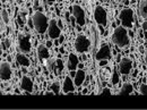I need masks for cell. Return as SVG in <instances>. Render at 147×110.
I'll return each instance as SVG.
<instances>
[{
  "label": "cell",
  "instance_id": "cell-1",
  "mask_svg": "<svg viewBox=\"0 0 147 110\" xmlns=\"http://www.w3.org/2000/svg\"><path fill=\"white\" fill-rule=\"evenodd\" d=\"M112 41L115 45L125 48L129 44V37H128V31L126 27L123 26H118L114 29L113 33H112Z\"/></svg>",
  "mask_w": 147,
  "mask_h": 110
},
{
  "label": "cell",
  "instance_id": "cell-2",
  "mask_svg": "<svg viewBox=\"0 0 147 110\" xmlns=\"http://www.w3.org/2000/svg\"><path fill=\"white\" fill-rule=\"evenodd\" d=\"M32 20H33V26L34 29L36 30L37 33L40 34H43L47 32L48 27H49V24H48V18L47 16L41 13V12H35L34 15L32 16Z\"/></svg>",
  "mask_w": 147,
  "mask_h": 110
},
{
  "label": "cell",
  "instance_id": "cell-3",
  "mask_svg": "<svg viewBox=\"0 0 147 110\" xmlns=\"http://www.w3.org/2000/svg\"><path fill=\"white\" fill-rule=\"evenodd\" d=\"M119 18L121 20V24L126 29H131L134 26V10L130 8H125L121 10Z\"/></svg>",
  "mask_w": 147,
  "mask_h": 110
},
{
  "label": "cell",
  "instance_id": "cell-4",
  "mask_svg": "<svg viewBox=\"0 0 147 110\" xmlns=\"http://www.w3.org/2000/svg\"><path fill=\"white\" fill-rule=\"evenodd\" d=\"M90 45H91V41L85 35H78L75 41V49L79 54L87 52L90 50Z\"/></svg>",
  "mask_w": 147,
  "mask_h": 110
},
{
  "label": "cell",
  "instance_id": "cell-5",
  "mask_svg": "<svg viewBox=\"0 0 147 110\" xmlns=\"http://www.w3.org/2000/svg\"><path fill=\"white\" fill-rule=\"evenodd\" d=\"M94 18L95 22L101 26L108 25V13L102 6H97L94 10Z\"/></svg>",
  "mask_w": 147,
  "mask_h": 110
},
{
  "label": "cell",
  "instance_id": "cell-6",
  "mask_svg": "<svg viewBox=\"0 0 147 110\" xmlns=\"http://www.w3.org/2000/svg\"><path fill=\"white\" fill-rule=\"evenodd\" d=\"M18 47L20 49V51L27 54L31 51L32 49V45H31V40L27 34H24V33H20L18 35Z\"/></svg>",
  "mask_w": 147,
  "mask_h": 110
},
{
  "label": "cell",
  "instance_id": "cell-7",
  "mask_svg": "<svg viewBox=\"0 0 147 110\" xmlns=\"http://www.w3.org/2000/svg\"><path fill=\"white\" fill-rule=\"evenodd\" d=\"M73 13H74V17L76 18L77 24H78L79 26H84L85 23H86L84 9H83L79 5H75V6L73 7Z\"/></svg>",
  "mask_w": 147,
  "mask_h": 110
},
{
  "label": "cell",
  "instance_id": "cell-8",
  "mask_svg": "<svg viewBox=\"0 0 147 110\" xmlns=\"http://www.w3.org/2000/svg\"><path fill=\"white\" fill-rule=\"evenodd\" d=\"M111 57V50H110V47L108 43H103L101 45V48L98 49V51L96 52L95 55V58L97 61H101V60H108L110 59Z\"/></svg>",
  "mask_w": 147,
  "mask_h": 110
},
{
  "label": "cell",
  "instance_id": "cell-9",
  "mask_svg": "<svg viewBox=\"0 0 147 110\" xmlns=\"http://www.w3.org/2000/svg\"><path fill=\"white\" fill-rule=\"evenodd\" d=\"M48 33H49L50 39H52V40H57L58 37H60V34H61V29L58 26L55 19H51V20L49 22Z\"/></svg>",
  "mask_w": 147,
  "mask_h": 110
},
{
  "label": "cell",
  "instance_id": "cell-10",
  "mask_svg": "<svg viewBox=\"0 0 147 110\" xmlns=\"http://www.w3.org/2000/svg\"><path fill=\"white\" fill-rule=\"evenodd\" d=\"M13 76V72H11V67L8 62H2L0 66V77L1 81H8Z\"/></svg>",
  "mask_w": 147,
  "mask_h": 110
},
{
  "label": "cell",
  "instance_id": "cell-11",
  "mask_svg": "<svg viewBox=\"0 0 147 110\" xmlns=\"http://www.w3.org/2000/svg\"><path fill=\"white\" fill-rule=\"evenodd\" d=\"M132 69V61L129 59V58H122L120 60V64H119V71L120 73L123 74V75H128Z\"/></svg>",
  "mask_w": 147,
  "mask_h": 110
},
{
  "label": "cell",
  "instance_id": "cell-12",
  "mask_svg": "<svg viewBox=\"0 0 147 110\" xmlns=\"http://www.w3.org/2000/svg\"><path fill=\"white\" fill-rule=\"evenodd\" d=\"M33 86H34V84H33L32 78L28 77V76H23L22 82H20V88H22V90L31 93V92L33 91Z\"/></svg>",
  "mask_w": 147,
  "mask_h": 110
},
{
  "label": "cell",
  "instance_id": "cell-13",
  "mask_svg": "<svg viewBox=\"0 0 147 110\" xmlns=\"http://www.w3.org/2000/svg\"><path fill=\"white\" fill-rule=\"evenodd\" d=\"M78 64H79V59H78V57L75 55V54H70L69 57H68V62H67V67H68V69L71 71V72H74V71L77 68Z\"/></svg>",
  "mask_w": 147,
  "mask_h": 110
},
{
  "label": "cell",
  "instance_id": "cell-14",
  "mask_svg": "<svg viewBox=\"0 0 147 110\" xmlns=\"http://www.w3.org/2000/svg\"><path fill=\"white\" fill-rule=\"evenodd\" d=\"M62 90L65 93H69L75 90V83L73 82L70 76H66L63 79V85H62Z\"/></svg>",
  "mask_w": 147,
  "mask_h": 110
},
{
  "label": "cell",
  "instance_id": "cell-15",
  "mask_svg": "<svg viewBox=\"0 0 147 110\" xmlns=\"http://www.w3.org/2000/svg\"><path fill=\"white\" fill-rule=\"evenodd\" d=\"M85 78H86V74H85L84 71H82V69L80 71H77L76 75H75V79H74L75 86H80L84 83Z\"/></svg>",
  "mask_w": 147,
  "mask_h": 110
},
{
  "label": "cell",
  "instance_id": "cell-16",
  "mask_svg": "<svg viewBox=\"0 0 147 110\" xmlns=\"http://www.w3.org/2000/svg\"><path fill=\"white\" fill-rule=\"evenodd\" d=\"M37 55H38V58L42 59V60H47L49 59L50 57V52L48 50V48L45 45H40L37 48Z\"/></svg>",
  "mask_w": 147,
  "mask_h": 110
},
{
  "label": "cell",
  "instance_id": "cell-17",
  "mask_svg": "<svg viewBox=\"0 0 147 110\" xmlns=\"http://www.w3.org/2000/svg\"><path fill=\"white\" fill-rule=\"evenodd\" d=\"M132 92H134V86H132V84L131 83H125L123 85H122V88H121V90L119 92V94L120 95H129V94H132Z\"/></svg>",
  "mask_w": 147,
  "mask_h": 110
},
{
  "label": "cell",
  "instance_id": "cell-18",
  "mask_svg": "<svg viewBox=\"0 0 147 110\" xmlns=\"http://www.w3.org/2000/svg\"><path fill=\"white\" fill-rule=\"evenodd\" d=\"M16 61H17V64L18 65H20V66H24V67H28L30 66V59L26 57L25 55H20V54H18V55L16 56Z\"/></svg>",
  "mask_w": 147,
  "mask_h": 110
},
{
  "label": "cell",
  "instance_id": "cell-19",
  "mask_svg": "<svg viewBox=\"0 0 147 110\" xmlns=\"http://www.w3.org/2000/svg\"><path fill=\"white\" fill-rule=\"evenodd\" d=\"M139 13L143 18H147V0H143L139 5Z\"/></svg>",
  "mask_w": 147,
  "mask_h": 110
},
{
  "label": "cell",
  "instance_id": "cell-20",
  "mask_svg": "<svg viewBox=\"0 0 147 110\" xmlns=\"http://www.w3.org/2000/svg\"><path fill=\"white\" fill-rule=\"evenodd\" d=\"M63 69V64L61 59H57L55 60V67H53V72L55 74H60Z\"/></svg>",
  "mask_w": 147,
  "mask_h": 110
},
{
  "label": "cell",
  "instance_id": "cell-21",
  "mask_svg": "<svg viewBox=\"0 0 147 110\" xmlns=\"http://www.w3.org/2000/svg\"><path fill=\"white\" fill-rule=\"evenodd\" d=\"M1 22L5 23V24H8L9 23V15L7 13L6 9H2L1 10Z\"/></svg>",
  "mask_w": 147,
  "mask_h": 110
},
{
  "label": "cell",
  "instance_id": "cell-22",
  "mask_svg": "<svg viewBox=\"0 0 147 110\" xmlns=\"http://www.w3.org/2000/svg\"><path fill=\"white\" fill-rule=\"evenodd\" d=\"M51 91H53L55 94H58L60 92V84L59 82H53L52 85H51Z\"/></svg>",
  "mask_w": 147,
  "mask_h": 110
},
{
  "label": "cell",
  "instance_id": "cell-23",
  "mask_svg": "<svg viewBox=\"0 0 147 110\" xmlns=\"http://www.w3.org/2000/svg\"><path fill=\"white\" fill-rule=\"evenodd\" d=\"M24 16H25V13H20V14L18 15L17 20H18V23L20 24V25H24V23H25V18H24Z\"/></svg>",
  "mask_w": 147,
  "mask_h": 110
},
{
  "label": "cell",
  "instance_id": "cell-24",
  "mask_svg": "<svg viewBox=\"0 0 147 110\" xmlns=\"http://www.w3.org/2000/svg\"><path fill=\"white\" fill-rule=\"evenodd\" d=\"M139 91H140V93H142V94L147 95V84H142V85H140Z\"/></svg>",
  "mask_w": 147,
  "mask_h": 110
},
{
  "label": "cell",
  "instance_id": "cell-25",
  "mask_svg": "<svg viewBox=\"0 0 147 110\" xmlns=\"http://www.w3.org/2000/svg\"><path fill=\"white\" fill-rule=\"evenodd\" d=\"M112 83H113L114 85L119 83V75H118V73H117V72H115V73H113V77H112Z\"/></svg>",
  "mask_w": 147,
  "mask_h": 110
},
{
  "label": "cell",
  "instance_id": "cell-26",
  "mask_svg": "<svg viewBox=\"0 0 147 110\" xmlns=\"http://www.w3.org/2000/svg\"><path fill=\"white\" fill-rule=\"evenodd\" d=\"M53 67H55V60H49V64H48V68H49V71L53 72Z\"/></svg>",
  "mask_w": 147,
  "mask_h": 110
},
{
  "label": "cell",
  "instance_id": "cell-27",
  "mask_svg": "<svg viewBox=\"0 0 147 110\" xmlns=\"http://www.w3.org/2000/svg\"><path fill=\"white\" fill-rule=\"evenodd\" d=\"M2 45H3V49H8L10 47V41L9 40H3Z\"/></svg>",
  "mask_w": 147,
  "mask_h": 110
},
{
  "label": "cell",
  "instance_id": "cell-28",
  "mask_svg": "<svg viewBox=\"0 0 147 110\" xmlns=\"http://www.w3.org/2000/svg\"><path fill=\"white\" fill-rule=\"evenodd\" d=\"M143 31H144V35L147 39V20L143 23Z\"/></svg>",
  "mask_w": 147,
  "mask_h": 110
},
{
  "label": "cell",
  "instance_id": "cell-29",
  "mask_svg": "<svg viewBox=\"0 0 147 110\" xmlns=\"http://www.w3.org/2000/svg\"><path fill=\"white\" fill-rule=\"evenodd\" d=\"M102 94H111V91L109 89H104V90L102 91Z\"/></svg>",
  "mask_w": 147,
  "mask_h": 110
},
{
  "label": "cell",
  "instance_id": "cell-30",
  "mask_svg": "<svg viewBox=\"0 0 147 110\" xmlns=\"http://www.w3.org/2000/svg\"><path fill=\"white\" fill-rule=\"evenodd\" d=\"M100 65H101V66L107 65V60H101V61H100Z\"/></svg>",
  "mask_w": 147,
  "mask_h": 110
},
{
  "label": "cell",
  "instance_id": "cell-31",
  "mask_svg": "<svg viewBox=\"0 0 147 110\" xmlns=\"http://www.w3.org/2000/svg\"><path fill=\"white\" fill-rule=\"evenodd\" d=\"M45 94H47V95H53V94H55V93L53 91H52V92H47Z\"/></svg>",
  "mask_w": 147,
  "mask_h": 110
},
{
  "label": "cell",
  "instance_id": "cell-32",
  "mask_svg": "<svg viewBox=\"0 0 147 110\" xmlns=\"http://www.w3.org/2000/svg\"><path fill=\"white\" fill-rule=\"evenodd\" d=\"M55 1V0H47V2H48V3H50V5H51V3H53Z\"/></svg>",
  "mask_w": 147,
  "mask_h": 110
},
{
  "label": "cell",
  "instance_id": "cell-33",
  "mask_svg": "<svg viewBox=\"0 0 147 110\" xmlns=\"http://www.w3.org/2000/svg\"><path fill=\"white\" fill-rule=\"evenodd\" d=\"M145 62L147 64V50H146V52H145Z\"/></svg>",
  "mask_w": 147,
  "mask_h": 110
},
{
  "label": "cell",
  "instance_id": "cell-34",
  "mask_svg": "<svg viewBox=\"0 0 147 110\" xmlns=\"http://www.w3.org/2000/svg\"><path fill=\"white\" fill-rule=\"evenodd\" d=\"M23 1H24V0H17V2H18V3H20V2H23Z\"/></svg>",
  "mask_w": 147,
  "mask_h": 110
},
{
  "label": "cell",
  "instance_id": "cell-35",
  "mask_svg": "<svg viewBox=\"0 0 147 110\" xmlns=\"http://www.w3.org/2000/svg\"><path fill=\"white\" fill-rule=\"evenodd\" d=\"M115 1H118V2H121V1H123V0H115Z\"/></svg>",
  "mask_w": 147,
  "mask_h": 110
}]
</instances>
